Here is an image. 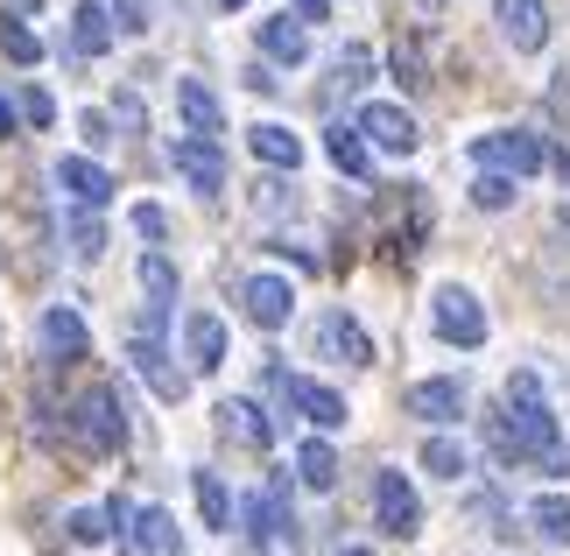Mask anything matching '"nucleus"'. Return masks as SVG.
I'll list each match as a JSON object with an SVG mask.
<instances>
[{"label":"nucleus","instance_id":"2f4dec72","mask_svg":"<svg viewBox=\"0 0 570 556\" xmlns=\"http://www.w3.org/2000/svg\"><path fill=\"white\" fill-rule=\"evenodd\" d=\"M71 254L78 261H99L106 254V226L92 218V205H85V218H71Z\"/></svg>","mask_w":570,"mask_h":556},{"label":"nucleus","instance_id":"dca6fc26","mask_svg":"<svg viewBox=\"0 0 570 556\" xmlns=\"http://www.w3.org/2000/svg\"><path fill=\"white\" fill-rule=\"evenodd\" d=\"M114 36H120L114 0H78V8H71V50L78 57H106V50H114Z\"/></svg>","mask_w":570,"mask_h":556},{"label":"nucleus","instance_id":"393cba45","mask_svg":"<svg viewBox=\"0 0 570 556\" xmlns=\"http://www.w3.org/2000/svg\"><path fill=\"white\" fill-rule=\"evenodd\" d=\"M296 479L311 486V494H332V486H338V451H332L324 437H311V443L296 451Z\"/></svg>","mask_w":570,"mask_h":556},{"label":"nucleus","instance_id":"c756f323","mask_svg":"<svg viewBox=\"0 0 570 556\" xmlns=\"http://www.w3.org/2000/svg\"><path fill=\"white\" fill-rule=\"evenodd\" d=\"M514 184H521V176H508V169H479L472 205H479V212H508V205H514Z\"/></svg>","mask_w":570,"mask_h":556},{"label":"nucleus","instance_id":"37998d69","mask_svg":"<svg viewBox=\"0 0 570 556\" xmlns=\"http://www.w3.org/2000/svg\"><path fill=\"white\" fill-rule=\"evenodd\" d=\"M563 226H570V205H563Z\"/></svg>","mask_w":570,"mask_h":556},{"label":"nucleus","instance_id":"4be33fe9","mask_svg":"<svg viewBox=\"0 0 570 556\" xmlns=\"http://www.w3.org/2000/svg\"><path fill=\"white\" fill-rule=\"evenodd\" d=\"M324 155H332V163L353 176V184H366V176H374V142H366L360 127H345V120L324 127Z\"/></svg>","mask_w":570,"mask_h":556},{"label":"nucleus","instance_id":"2eb2a0df","mask_svg":"<svg viewBox=\"0 0 570 556\" xmlns=\"http://www.w3.org/2000/svg\"><path fill=\"white\" fill-rule=\"evenodd\" d=\"M57 184H63V197H71V205H92V212L114 197V176H106L99 155H63V163H57Z\"/></svg>","mask_w":570,"mask_h":556},{"label":"nucleus","instance_id":"c9c22d12","mask_svg":"<svg viewBox=\"0 0 570 556\" xmlns=\"http://www.w3.org/2000/svg\"><path fill=\"white\" fill-rule=\"evenodd\" d=\"M135 233H141V240H163V233H169V212H163V205H135Z\"/></svg>","mask_w":570,"mask_h":556},{"label":"nucleus","instance_id":"ddd939ff","mask_svg":"<svg viewBox=\"0 0 570 556\" xmlns=\"http://www.w3.org/2000/svg\"><path fill=\"white\" fill-rule=\"evenodd\" d=\"M184 360H190V373H218V367H226V318L190 310V318H184Z\"/></svg>","mask_w":570,"mask_h":556},{"label":"nucleus","instance_id":"39448f33","mask_svg":"<svg viewBox=\"0 0 570 556\" xmlns=\"http://www.w3.org/2000/svg\"><path fill=\"white\" fill-rule=\"evenodd\" d=\"M353 127L366 142H374L381 155H415L423 148V127H415V114L409 106H394V99H366L360 114H353Z\"/></svg>","mask_w":570,"mask_h":556},{"label":"nucleus","instance_id":"473e14b6","mask_svg":"<svg viewBox=\"0 0 570 556\" xmlns=\"http://www.w3.org/2000/svg\"><path fill=\"white\" fill-rule=\"evenodd\" d=\"M394 78H402L409 92H415V85L430 78V71H423V50H415V36H402V42H394Z\"/></svg>","mask_w":570,"mask_h":556},{"label":"nucleus","instance_id":"58836bf2","mask_svg":"<svg viewBox=\"0 0 570 556\" xmlns=\"http://www.w3.org/2000/svg\"><path fill=\"white\" fill-rule=\"evenodd\" d=\"M14 114H21V106H14L8 92H0V142H8V135H14Z\"/></svg>","mask_w":570,"mask_h":556},{"label":"nucleus","instance_id":"a19ab883","mask_svg":"<svg viewBox=\"0 0 570 556\" xmlns=\"http://www.w3.org/2000/svg\"><path fill=\"white\" fill-rule=\"evenodd\" d=\"M338 556H374V549H366V543H345V549H338Z\"/></svg>","mask_w":570,"mask_h":556},{"label":"nucleus","instance_id":"f3484780","mask_svg":"<svg viewBox=\"0 0 570 556\" xmlns=\"http://www.w3.org/2000/svg\"><path fill=\"white\" fill-rule=\"evenodd\" d=\"M127 360H135V373L163 394V402H184V367H169V352H163L156 331H141V339L127 345Z\"/></svg>","mask_w":570,"mask_h":556},{"label":"nucleus","instance_id":"f03ea898","mask_svg":"<svg viewBox=\"0 0 570 556\" xmlns=\"http://www.w3.org/2000/svg\"><path fill=\"white\" fill-rule=\"evenodd\" d=\"M430 324H436V339L458 345V352L487 345V303H479L465 282H444V289L430 296Z\"/></svg>","mask_w":570,"mask_h":556},{"label":"nucleus","instance_id":"f8f14e48","mask_svg":"<svg viewBox=\"0 0 570 556\" xmlns=\"http://www.w3.org/2000/svg\"><path fill=\"white\" fill-rule=\"evenodd\" d=\"M493 21H500V36H508L521 57H535L542 42H550V14H542V0H493Z\"/></svg>","mask_w":570,"mask_h":556},{"label":"nucleus","instance_id":"1a4fd4ad","mask_svg":"<svg viewBox=\"0 0 570 556\" xmlns=\"http://www.w3.org/2000/svg\"><path fill=\"white\" fill-rule=\"evenodd\" d=\"M169 163H177V176H184L197 197H218V191H226V155H218V135H184L177 148H169Z\"/></svg>","mask_w":570,"mask_h":556},{"label":"nucleus","instance_id":"b1692460","mask_svg":"<svg viewBox=\"0 0 570 556\" xmlns=\"http://www.w3.org/2000/svg\"><path fill=\"white\" fill-rule=\"evenodd\" d=\"M141 289H148V331H156L163 310L177 303V269H169V254H141Z\"/></svg>","mask_w":570,"mask_h":556},{"label":"nucleus","instance_id":"f257e3e1","mask_svg":"<svg viewBox=\"0 0 570 556\" xmlns=\"http://www.w3.org/2000/svg\"><path fill=\"white\" fill-rule=\"evenodd\" d=\"M71 430H78L85 451L114 458L120 443H127V409H120V394H114V388H85L78 402H71Z\"/></svg>","mask_w":570,"mask_h":556},{"label":"nucleus","instance_id":"20e7f679","mask_svg":"<svg viewBox=\"0 0 570 556\" xmlns=\"http://www.w3.org/2000/svg\"><path fill=\"white\" fill-rule=\"evenodd\" d=\"M508 416L542 443V451H563V437H557V409H550V394H542V373H535V367L508 373Z\"/></svg>","mask_w":570,"mask_h":556},{"label":"nucleus","instance_id":"9b49d317","mask_svg":"<svg viewBox=\"0 0 570 556\" xmlns=\"http://www.w3.org/2000/svg\"><path fill=\"white\" fill-rule=\"evenodd\" d=\"M275 388H282V402H296V416H311L317 430H345V394L338 388H317V381H303V373H275Z\"/></svg>","mask_w":570,"mask_h":556},{"label":"nucleus","instance_id":"a878e982","mask_svg":"<svg viewBox=\"0 0 570 556\" xmlns=\"http://www.w3.org/2000/svg\"><path fill=\"white\" fill-rule=\"evenodd\" d=\"M529 521H535V536H542V543L570 549V494H542V500L529 507Z\"/></svg>","mask_w":570,"mask_h":556},{"label":"nucleus","instance_id":"9d476101","mask_svg":"<svg viewBox=\"0 0 570 556\" xmlns=\"http://www.w3.org/2000/svg\"><path fill=\"white\" fill-rule=\"evenodd\" d=\"M239 310L261 324V331H282L296 318V289H289V275H247L239 282Z\"/></svg>","mask_w":570,"mask_h":556},{"label":"nucleus","instance_id":"5701e85b","mask_svg":"<svg viewBox=\"0 0 570 556\" xmlns=\"http://www.w3.org/2000/svg\"><path fill=\"white\" fill-rule=\"evenodd\" d=\"M177 114H184L190 135H218V127H226V114H218V99H212V85H197V78L177 85Z\"/></svg>","mask_w":570,"mask_h":556},{"label":"nucleus","instance_id":"aec40b11","mask_svg":"<svg viewBox=\"0 0 570 556\" xmlns=\"http://www.w3.org/2000/svg\"><path fill=\"white\" fill-rule=\"evenodd\" d=\"M247 148H254V163H268V169H303V142H296V127H282V120H254Z\"/></svg>","mask_w":570,"mask_h":556},{"label":"nucleus","instance_id":"f704fd0d","mask_svg":"<svg viewBox=\"0 0 570 556\" xmlns=\"http://www.w3.org/2000/svg\"><path fill=\"white\" fill-rule=\"evenodd\" d=\"M21 120H29V127H50L57 120V99L42 92V85H29V92H21Z\"/></svg>","mask_w":570,"mask_h":556},{"label":"nucleus","instance_id":"ea45409f","mask_svg":"<svg viewBox=\"0 0 570 556\" xmlns=\"http://www.w3.org/2000/svg\"><path fill=\"white\" fill-rule=\"evenodd\" d=\"M8 14H21V21H29V14H42V0H8Z\"/></svg>","mask_w":570,"mask_h":556},{"label":"nucleus","instance_id":"4c0bfd02","mask_svg":"<svg viewBox=\"0 0 570 556\" xmlns=\"http://www.w3.org/2000/svg\"><path fill=\"white\" fill-rule=\"evenodd\" d=\"M289 8H296L303 21H324V14H332V0H289Z\"/></svg>","mask_w":570,"mask_h":556},{"label":"nucleus","instance_id":"a211bd4d","mask_svg":"<svg viewBox=\"0 0 570 556\" xmlns=\"http://www.w3.org/2000/svg\"><path fill=\"white\" fill-rule=\"evenodd\" d=\"M409 416H423V422H458V416H465V381H458V373L415 381V388H409Z\"/></svg>","mask_w":570,"mask_h":556},{"label":"nucleus","instance_id":"6ab92c4d","mask_svg":"<svg viewBox=\"0 0 570 556\" xmlns=\"http://www.w3.org/2000/svg\"><path fill=\"white\" fill-rule=\"evenodd\" d=\"M261 50H268L282 71H296V64L311 57V21H303V14H268V21H261Z\"/></svg>","mask_w":570,"mask_h":556},{"label":"nucleus","instance_id":"cd10ccee","mask_svg":"<svg viewBox=\"0 0 570 556\" xmlns=\"http://www.w3.org/2000/svg\"><path fill=\"white\" fill-rule=\"evenodd\" d=\"M197 515H205V528H233V494L218 472H197Z\"/></svg>","mask_w":570,"mask_h":556},{"label":"nucleus","instance_id":"0eeeda50","mask_svg":"<svg viewBox=\"0 0 570 556\" xmlns=\"http://www.w3.org/2000/svg\"><path fill=\"white\" fill-rule=\"evenodd\" d=\"M374 521H381V536H394V543H409L415 528H423V500H415V486L394 472V465L374 479Z\"/></svg>","mask_w":570,"mask_h":556},{"label":"nucleus","instance_id":"7c9ffc66","mask_svg":"<svg viewBox=\"0 0 570 556\" xmlns=\"http://www.w3.org/2000/svg\"><path fill=\"white\" fill-rule=\"evenodd\" d=\"M0 50H8L14 64H36L42 57V42H36V29L21 14H0Z\"/></svg>","mask_w":570,"mask_h":556},{"label":"nucleus","instance_id":"c85d7f7f","mask_svg":"<svg viewBox=\"0 0 570 556\" xmlns=\"http://www.w3.org/2000/svg\"><path fill=\"white\" fill-rule=\"evenodd\" d=\"M106 536H120V515H114V500H106V507H78V515H71V543H106Z\"/></svg>","mask_w":570,"mask_h":556},{"label":"nucleus","instance_id":"bb28decb","mask_svg":"<svg viewBox=\"0 0 570 556\" xmlns=\"http://www.w3.org/2000/svg\"><path fill=\"white\" fill-rule=\"evenodd\" d=\"M465 465L472 458H465V443H458V437H430L423 443V472L430 479H465Z\"/></svg>","mask_w":570,"mask_h":556},{"label":"nucleus","instance_id":"423d86ee","mask_svg":"<svg viewBox=\"0 0 570 556\" xmlns=\"http://www.w3.org/2000/svg\"><path fill=\"white\" fill-rule=\"evenodd\" d=\"M311 352L332 367H374V339H366L360 318H345V310H324L317 331H311Z\"/></svg>","mask_w":570,"mask_h":556},{"label":"nucleus","instance_id":"412c9836","mask_svg":"<svg viewBox=\"0 0 570 556\" xmlns=\"http://www.w3.org/2000/svg\"><path fill=\"white\" fill-rule=\"evenodd\" d=\"M218 430H226V437H239L247 451H268V443H275V422L261 416V402H247V394L218 402Z\"/></svg>","mask_w":570,"mask_h":556},{"label":"nucleus","instance_id":"7ed1b4c3","mask_svg":"<svg viewBox=\"0 0 570 556\" xmlns=\"http://www.w3.org/2000/svg\"><path fill=\"white\" fill-rule=\"evenodd\" d=\"M472 163L479 169H508V176H535L542 163H550V148H542L529 127H493V135L472 142Z\"/></svg>","mask_w":570,"mask_h":556},{"label":"nucleus","instance_id":"72a5a7b5","mask_svg":"<svg viewBox=\"0 0 570 556\" xmlns=\"http://www.w3.org/2000/svg\"><path fill=\"white\" fill-rule=\"evenodd\" d=\"M114 21H120V36H148V21H156V0H114Z\"/></svg>","mask_w":570,"mask_h":556},{"label":"nucleus","instance_id":"79ce46f5","mask_svg":"<svg viewBox=\"0 0 570 556\" xmlns=\"http://www.w3.org/2000/svg\"><path fill=\"white\" fill-rule=\"evenodd\" d=\"M218 8H247V0H218Z\"/></svg>","mask_w":570,"mask_h":556},{"label":"nucleus","instance_id":"6e6552de","mask_svg":"<svg viewBox=\"0 0 570 556\" xmlns=\"http://www.w3.org/2000/svg\"><path fill=\"white\" fill-rule=\"evenodd\" d=\"M36 339H42V360L50 367H78L85 352H92V331H85V318L78 310H63V303H50L36 318Z\"/></svg>","mask_w":570,"mask_h":556},{"label":"nucleus","instance_id":"e433bc0d","mask_svg":"<svg viewBox=\"0 0 570 556\" xmlns=\"http://www.w3.org/2000/svg\"><path fill=\"white\" fill-rule=\"evenodd\" d=\"M78 127H85V142H92V148H106V142H114V120H106V114H85Z\"/></svg>","mask_w":570,"mask_h":556},{"label":"nucleus","instance_id":"4468645a","mask_svg":"<svg viewBox=\"0 0 570 556\" xmlns=\"http://www.w3.org/2000/svg\"><path fill=\"white\" fill-rule=\"evenodd\" d=\"M127 543H135V556H184V528H177L169 507H135Z\"/></svg>","mask_w":570,"mask_h":556}]
</instances>
